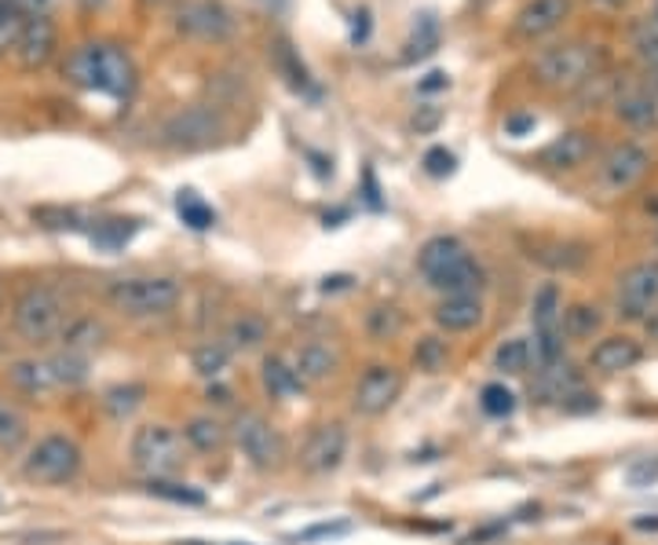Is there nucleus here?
I'll use <instances>...</instances> for the list:
<instances>
[{
  "label": "nucleus",
  "instance_id": "nucleus-1",
  "mask_svg": "<svg viewBox=\"0 0 658 545\" xmlns=\"http://www.w3.org/2000/svg\"><path fill=\"white\" fill-rule=\"evenodd\" d=\"M66 78L88 92H103L110 100H125L136 89V67H132L128 52L106 45V41H88V45L73 48L66 59Z\"/></svg>",
  "mask_w": 658,
  "mask_h": 545
},
{
  "label": "nucleus",
  "instance_id": "nucleus-2",
  "mask_svg": "<svg viewBox=\"0 0 658 545\" xmlns=\"http://www.w3.org/2000/svg\"><path fill=\"white\" fill-rule=\"evenodd\" d=\"M600 73V52L586 41H564V45L542 48L534 59V81L548 92H578Z\"/></svg>",
  "mask_w": 658,
  "mask_h": 545
},
{
  "label": "nucleus",
  "instance_id": "nucleus-3",
  "mask_svg": "<svg viewBox=\"0 0 658 545\" xmlns=\"http://www.w3.org/2000/svg\"><path fill=\"white\" fill-rule=\"evenodd\" d=\"M106 300L132 319H154V315H169L180 304V282L164 275L114 279L106 286Z\"/></svg>",
  "mask_w": 658,
  "mask_h": 545
},
{
  "label": "nucleus",
  "instance_id": "nucleus-4",
  "mask_svg": "<svg viewBox=\"0 0 658 545\" xmlns=\"http://www.w3.org/2000/svg\"><path fill=\"white\" fill-rule=\"evenodd\" d=\"M11 322L22 341L30 344H48L52 337L63 333L66 326V308L63 297L48 286H26L15 297V308H11Z\"/></svg>",
  "mask_w": 658,
  "mask_h": 545
},
{
  "label": "nucleus",
  "instance_id": "nucleus-5",
  "mask_svg": "<svg viewBox=\"0 0 658 545\" xmlns=\"http://www.w3.org/2000/svg\"><path fill=\"white\" fill-rule=\"evenodd\" d=\"M183 440L169 424H143L132 435V465L150 479H172L183 468Z\"/></svg>",
  "mask_w": 658,
  "mask_h": 545
},
{
  "label": "nucleus",
  "instance_id": "nucleus-6",
  "mask_svg": "<svg viewBox=\"0 0 658 545\" xmlns=\"http://www.w3.org/2000/svg\"><path fill=\"white\" fill-rule=\"evenodd\" d=\"M22 473H26L33 484H66L81 473V446H77L70 435H44V440L33 446L22 462Z\"/></svg>",
  "mask_w": 658,
  "mask_h": 545
},
{
  "label": "nucleus",
  "instance_id": "nucleus-7",
  "mask_svg": "<svg viewBox=\"0 0 658 545\" xmlns=\"http://www.w3.org/2000/svg\"><path fill=\"white\" fill-rule=\"evenodd\" d=\"M224 114L213 106H183L161 125V144L172 150H205L224 136Z\"/></svg>",
  "mask_w": 658,
  "mask_h": 545
},
{
  "label": "nucleus",
  "instance_id": "nucleus-8",
  "mask_svg": "<svg viewBox=\"0 0 658 545\" xmlns=\"http://www.w3.org/2000/svg\"><path fill=\"white\" fill-rule=\"evenodd\" d=\"M235 443H238L241 457H246L252 468H263V473H268V468H279L285 457V443H282L279 429L257 410H246L235 418Z\"/></svg>",
  "mask_w": 658,
  "mask_h": 545
},
{
  "label": "nucleus",
  "instance_id": "nucleus-9",
  "mask_svg": "<svg viewBox=\"0 0 658 545\" xmlns=\"http://www.w3.org/2000/svg\"><path fill=\"white\" fill-rule=\"evenodd\" d=\"M658 308V260H640L619 279V311L625 319H647Z\"/></svg>",
  "mask_w": 658,
  "mask_h": 545
},
{
  "label": "nucleus",
  "instance_id": "nucleus-10",
  "mask_svg": "<svg viewBox=\"0 0 658 545\" xmlns=\"http://www.w3.org/2000/svg\"><path fill=\"white\" fill-rule=\"evenodd\" d=\"M402 391V374L395 366H370L355 385V413L362 418H381L395 407Z\"/></svg>",
  "mask_w": 658,
  "mask_h": 545
},
{
  "label": "nucleus",
  "instance_id": "nucleus-11",
  "mask_svg": "<svg viewBox=\"0 0 658 545\" xmlns=\"http://www.w3.org/2000/svg\"><path fill=\"white\" fill-rule=\"evenodd\" d=\"M647 166H651V155L640 144H614L600 161V183L611 194L633 191L647 177Z\"/></svg>",
  "mask_w": 658,
  "mask_h": 545
},
{
  "label": "nucleus",
  "instance_id": "nucleus-12",
  "mask_svg": "<svg viewBox=\"0 0 658 545\" xmlns=\"http://www.w3.org/2000/svg\"><path fill=\"white\" fill-rule=\"evenodd\" d=\"M344 454H348V429L340 421H326L307 435L300 465L307 468V473L326 476V473H333V468H340Z\"/></svg>",
  "mask_w": 658,
  "mask_h": 545
},
{
  "label": "nucleus",
  "instance_id": "nucleus-13",
  "mask_svg": "<svg viewBox=\"0 0 658 545\" xmlns=\"http://www.w3.org/2000/svg\"><path fill=\"white\" fill-rule=\"evenodd\" d=\"M175 30L194 41H224L230 34V15L216 0H191L175 15Z\"/></svg>",
  "mask_w": 658,
  "mask_h": 545
},
{
  "label": "nucleus",
  "instance_id": "nucleus-14",
  "mask_svg": "<svg viewBox=\"0 0 658 545\" xmlns=\"http://www.w3.org/2000/svg\"><path fill=\"white\" fill-rule=\"evenodd\" d=\"M570 15V0H526L512 23V34L520 41H542L556 34Z\"/></svg>",
  "mask_w": 658,
  "mask_h": 545
},
{
  "label": "nucleus",
  "instance_id": "nucleus-15",
  "mask_svg": "<svg viewBox=\"0 0 658 545\" xmlns=\"http://www.w3.org/2000/svg\"><path fill=\"white\" fill-rule=\"evenodd\" d=\"M55 48H59V34H55V23L44 12L30 15L26 26H22L19 34V45H15V56L26 70H41L44 63L55 56Z\"/></svg>",
  "mask_w": 658,
  "mask_h": 545
},
{
  "label": "nucleus",
  "instance_id": "nucleus-16",
  "mask_svg": "<svg viewBox=\"0 0 658 545\" xmlns=\"http://www.w3.org/2000/svg\"><path fill=\"white\" fill-rule=\"evenodd\" d=\"M465 257H468V249H465V242H461V238H454V235H435V238H428L424 249L417 253V268H421V275L428 282H435L439 275H446V271L454 268L457 260H465Z\"/></svg>",
  "mask_w": 658,
  "mask_h": 545
},
{
  "label": "nucleus",
  "instance_id": "nucleus-17",
  "mask_svg": "<svg viewBox=\"0 0 658 545\" xmlns=\"http://www.w3.org/2000/svg\"><path fill=\"white\" fill-rule=\"evenodd\" d=\"M644 348L633 341V337H603V341L592 348L589 366L600 370V374H625L640 363Z\"/></svg>",
  "mask_w": 658,
  "mask_h": 545
},
{
  "label": "nucleus",
  "instance_id": "nucleus-18",
  "mask_svg": "<svg viewBox=\"0 0 658 545\" xmlns=\"http://www.w3.org/2000/svg\"><path fill=\"white\" fill-rule=\"evenodd\" d=\"M589 158H592V139H589V133H578V128H575V133L556 136L553 144L542 150V166L564 169V172L581 169Z\"/></svg>",
  "mask_w": 658,
  "mask_h": 545
},
{
  "label": "nucleus",
  "instance_id": "nucleus-19",
  "mask_svg": "<svg viewBox=\"0 0 658 545\" xmlns=\"http://www.w3.org/2000/svg\"><path fill=\"white\" fill-rule=\"evenodd\" d=\"M8 381L19 391H26V396H44V391H52V388H63L52 359H26V363L8 366Z\"/></svg>",
  "mask_w": 658,
  "mask_h": 545
},
{
  "label": "nucleus",
  "instance_id": "nucleus-20",
  "mask_svg": "<svg viewBox=\"0 0 658 545\" xmlns=\"http://www.w3.org/2000/svg\"><path fill=\"white\" fill-rule=\"evenodd\" d=\"M435 322L446 333H468L483 322V304L479 297H443L435 308Z\"/></svg>",
  "mask_w": 658,
  "mask_h": 545
},
{
  "label": "nucleus",
  "instance_id": "nucleus-21",
  "mask_svg": "<svg viewBox=\"0 0 658 545\" xmlns=\"http://www.w3.org/2000/svg\"><path fill=\"white\" fill-rule=\"evenodd\" d=\"M337 363H340L337 348H329L322 341H311V344L300 348V355H296V374H300L304 385H318V381L337 374Z\"/></svg>",
  "mask_w": 658,
  "mask_h": 545
},
{
  "label": "nucleus",
  "instance_id": "nucleus-22",
  "mask_svg": "<svg viewBox=\"0 0 658 545\" xmlns=\"http://www.w3.org/2000/svg\"><path fill=\"white\" fill-rule=\"evenodd\" d=\"M432 286L443 289L446 297H479V289H483V268L472 257H465V260H457V264L450 268L446 275H439Z\"/></svg>",
  "mask_w": 658,
  "mask_h": 545
},
{
  "label": "nucleus",
  "instance_id": "nucleus-23",
  "mask_svg": "<svg viewBox=\"0 0 658 545\" xmlns=\"http://www.w3.org/2000/svg\"><path fill=\"white\" fill-rule=\"evenodd\" d=\"M260 377H263V388L271 391V399H290V396H296V391L304 388V381H300V374H296V366L285 363L282 355H268V359H263Z\"/></svg>",
  "mask_w": 658,
  "mask_h": 545
},
{
  "label": "nucleus",
  "instance_id": "nucleus-24",
  "mask_svg": "<svg viewBox=\"0 0 658 545\" xmlns=\"http://www.w3.org/2000/svg\"><path fill=\"white\" fill-rule=\"evenodd\" d=\"M614 114H619L625 125L644 128V125H651L655 117H658V103H655L651 92L625 89V92H619V100H614Z\"/></svg>",
  "mask_w": 658,
  "mask_h": 545
},
{
  "label": "nucleus",
  "instance_id": "nucleus-25",
  "mask_svg": "<svg viewBox=\"0 0 658 545\" xmlns=\"http://www.w3.org/2000/svg\"><path fill=\"white\" fill-rule=\"evenodd\" d=\"M531 363H534L531 341H523V337H512V341H504L498 352H494V370H498V374H504V377L526 374V370H531Z\"/></svg>",
  "mask_w": 658,
  "mask_h": 545
},
{
  "label": "nucleus",
  "instance_id": "nucleus-26",
  "mask_svg": "<svg viewBox=\"0 0 658 545\" xmlns=\"http://www.w3.org/2000/svg\"><path fill=\"white\" fill-rule=\"evenodd\" d=\"M600 308H592V304H570V308L559 315V330L564 337H575V341H586L600 330Z\"/></svg>",
  "mask_w": 658,
  "mask_h": 545
},
{
  "label": "nucleus",
  "instance_id": "nucleus-27",
  "mask_svg": "<svg viewBox=\"0 0 658 545\" xmlns=\"http://www.w3.org/2000/svg\"><path fill=\"white\" fill-rule=\"evenodd\" d=\"M559 315H564V304H559V289L556 286H542L534 297V308H531V322H534V333H553L559 330Z\"/></svg>",
  "mask_w": 658,
  "mask_h": 545
},
{
  "label": "nucleus",
  "instance_id": "nucleus-28",
  "mask_svg": "<svg viewBox=\"0 0 658 545\" xmlns=\"http://www.w3.org/2000/svg\"><path fill=\"white\" fill-rule=\"evenodd\" d=\"M186 443H191L197 454H216V451H224L227 432H224V424L213 418H194L186 424Z\"/></svg>",
  "mask_w": 658,
  "mask_h": 545
},
{
  "label": "nucleus",
  "instance_id": "nucleus-29",
  "mask_svg": "<svg viewBox=\"0 0 658 545\" xmlns=\"http://www.w3.org/2000/svg\"><path fill=\"white\" fill-rule=\"evenodd\" d=\"M26 19H30V12L22 0H0V56L19 45V34H22V26H26Z\"/></svg>",
  "mask_w": 658,
  "mask_h": 545
},
{
  "label": "nucleus",
  "instance_id": "nucleus-30",
  "mask_svg": "<svg viewBox=\"0 0 658 545\" xmlns=\"http://www.w3.org/2000/svg\"><path fill=\"white\" fill-rule=\"evenodd\" d=\"M263 337H268V322L260 319V315H238L235 322L227 326V341L230 348H257Z\"/></svg>",
  "mask_w": 658,
  "mask_h": 545
},
{
  "label": "nucleus",
  "instance_id": "nucleus-31",
  "mask_svg": "<svg viewBox=\"0 0 658 545\" xmlns=\"http://www.w3.org/2000/svg\"><path fill=\"white\" fill-rule=\"evenodd\" d=\"M63 341H66V352L81 355L84 348H95L99 341H103V326H99L95 319H73V322L63 326Z\"/></svg>",
  "mask_w": 658,
  "mask_h": 545
},
{
  "label": "nucleus",
  "instance_id": "nucleus-32",
  "mask_svg": "<svg viewBox=\"0 0 658 545\" xmlns=\"http://www.w3.org/2000/svg\"><path fill=\"white\" fill-rule=\"evenodd\" d=\"M175 213H180L183 224L194 227V231H208V227L216 224V213L208 209L194 191H180V198H175Z\"/></svg>",
  "mask_w": 658,
  "mask_h": 545
},
{
  "label": "nucleus",
  "instance_id": "nucleus-33",
  "mask_svg": "<svg viewBox=\"0 0 658 545\" xmlns=\"http://www.w3.org/2000/svg\"><path fill=\"white\" fill-rule=\"evenodd\" d=\"M435 48H439V23L432 15H421L413 23L410 45H406V59H424V56H432Z\"/></svg>",
  "mask_w": 658,
  "mask_h": 545
},
{
  "label": "nucleus",
  "instance_id": "nucleus-34",
  "mask_svg": "<svg viewBox=\"0 0 658 545\" xmlns=\"http://www.w3.org/2000/svg\"><path fill=\"white\" fill-rule=\"evenodd\" d=\"M633 52H636V59H640L647 70L658 73V23H655V19L633 30Z\"/></svg>",
  "mask_w": 658,
  "mask_h": 545
},
{
  "label": "nucleus",
  "instance_id": "nucleus-35",
  "mask_svg": "<svg viewBox=\"0 0 658 545\" xmlns=\"http://www.w3.org/2000/svg\"><path fill=\"white\" fill-rule=\"evenodd\" d=\"M22 440H26V418L15 407L0 402V451H15Z\"/></svg>",
  "mask_w": 658,
  "mask_h": 545
},
{
  "label": "nucleus",
  "instance_id": "nucleus-36",
  "mask_svg": "<svg viewBox=\"0 0 658 545\" xmlns=\"http://www.w3.org/2000/svg\"><path fill=\"white\" fill-rule=\"evenodd\" d=\"M143 396H147L143 385H117V388L106 391L103 402H106V410L114 413V418H128V413L143 402Z\"/></svg>",
  "mask_w": 658,
  "mask_h": 545
},
{
  "label": "nucleus",
  "instance_id": "nucleus-37",
  "mask_svg": "<svg viewBox=\"0 0 658 545\" xmlns=\"http://www.w3.org/2000/svg\"><path fill=\"white\" fill-rule=\"evenodd\" d=\"M479 407L487 418H509L515 410V396L504 385H487L479 391Z\"/></svg>",
  "mask_w": 658,
  "mask_h": 545
},
{
  "label": "nucleus",
  "instance_id": "nucleus-38",
  "mask_svg": "<svg viewBox=\"0 0 658 545\" xmlns=\"http://www.w3.org/2000/svg\"><path fill=\"white\" fill-rule=\"evenodd\" d=\"M147 490L154 498H164V501H180V506H202L205 495L202 490H191L183 484H172V479H150Z\"/></svg>",
  "mask_w": 658,
  "mask_h": 545
},
{
  "label": "nucleus",
  "instance_id": "nucleus-39",
  "mask_svg": "<svg viewBox=\"0 0 658 545\" xmlns=\"http://www.w3.org/2000/svg\"><path fill=\"white\" fill-rule=\"evenodd\" d=\"M194 366H197V374L216 377L219 370L227 366V348H224V344H205V348H197V352H194Z\"/></svg>",
  "mask_w": 658,
  "mask_h": 545
},
{
  "label": "nucleus",
  "instance_id": "nucleus-40",
  "mask_svg": "<svg viewBox=\"0 0 658 545\" xmlns=\"http://www.w3.org/2000/svg\"><path fill=\"white\" fill-rule=\"evenodd\" d=\"M413 359H417V366H421V370H439V366H443V359H446V348H443V341H435V337H424V341L417 344Z\"/></svg>",
  "mask_w": 658,
  "mask_h": 545
},
{
  "label": "nucleus",
  "instance_id": "nucleus-41",
  "mask_svg": "<svg viewBox=\"0 0 658 545\" xmlns=\"http://www.w3.org/2000/svg\"><path fill=\"white\" fill-rule=\"evenodd\" d=\"M424 172L428 177H450L454 172V155L446 147H432L424 155Z\"/></svg>",
  "mask_w": 658,
  "mask_h": 545
},
{
  "label": "nucleus",
  "instance_id": "nucleus-42",
  "mask_svg": "<svg viewBox=\"0 0 658 545\" xmlns=\"http://www.w3.org/2000/svg\"><path fill=\"white\" fill-rule=\"evenodd\" d=\"M351 523L348 520H337V523H315V527H307L300 534H293L296 542H315V538H337V534H348Z\"/></svg>",
  "mask_w": 658,
  "mask_h": 545
},
{
  "label": "nucleus",
  "instance_id": "nucleus-43",
  "mask_svg": "<svg viewBox=\"0 0 658 545\" xmlns=\"http://www.w3.org/2000/svg\"><path fill=\"white\" fill-rule=\"evenodd\" d=\"M128 235H132V227H121V220H114V224H103V227H99V231H95V242L106 246V249H117V246L128 242Z\"/></svg>",
  "mask_w": 658,
  "mask_h": 545
},
{
  "label": "nucleus",
  "instance_id": "nucleus-44",
  "mask_svg": "<svg viewBox=\"0 0 658 545\" xmlns=\"http://www.w3.org/2000/svg\"><path fill=\"white\" fill-rule=\"evenodd\" d=\"M417 89H421V92H439V89H450V78H446V73H428V78L421 81V84H417Z\"/></svg>",
  "mask_w": 658,
  "mask_h": 545
},
{
  "label": "nucleus",
  "instance_id": "nucleus-45",
  "mask_svg": "<svg viewBox=\"0 0 658 545\" xmlns=\"http://www.w3.org/2000/svg\"><path fill=\"white\" fill-rule=\"evenodd\" d=\"M526 128H534V117H515V122H509V133H512V136L526 133Z\"/></svg>",
  "mask_w": 658,
  "mask_h": 545
},
{
  "label": "nucleus",
  "instance_id": "nucleus-46",
  "mask_svg": "<svg viewBox=\"0 0 658 545\" xmlns=\"http://www.w3.org/2000/svg\"><path fill=\"white\" fill-rule=\"evenodd\" d=\"M589 4L603 8V12H619V8H625V4H629V0H589Z\"/></svg>",
  "mask_w": 658,
  "mask_h": 545
},
{
  "label": "nucleus",
  "instance_id": "nucleus-47",
  "mask_svg": "<svg viewBox=\"0 0 658 545\" xmlns=\"http://www.w3.org/2000/svg\"><path fill=\"white\" fill-rule=\"evenodd\" d=\"M633 527L636 531H658V516H636Z\"/></svg>",
  "mask_w": 658,
  "mask_h": 545
},
{
  "label": "nucleus",
  "instance_id": "nucleus-48",
  "mask_svg": "<svg viewBox=\"0 0 658 545\" xmlns=\"http://www.w3.org/2000/svg\"><path fill=\"white\" fill-rule=\"evenodd\" d=\"M644 326H647V337H651V341H658V308H655L651 315H647Z\"/></svg>",
  "mask_w": 658,
  "mask_h": 545
},
{
  "label": "nucleus",
  "instance_id": "nucleus-49",
  "mask_svg": "<svg viewBox=\"0 0 658 545\" xmlns=\"http://www.w3.org/2000/svg\"><path fill=\"white\" fill-rule=\"evenodd\" d=\"M103 4H106V0H81L84 12H99V8H103Z\"/></svg>",
  "mask_w": 658,
  "mask_h": 545
},
{
  "label": "nucleus",
  "instance_id": "nucleus-50",
  "mask_svg": "<svg viewBox=\"0 0 658 545\" xmlns=\"http://www.w3.org/2000/svg\"><path fill=\"white\" fill-rule=\"evenodd\" d=\"M263 4H279V0H263Z\"/></svg>",
  "mask_w": 658,
  "mask_h": 545
},
{
  "label": "nucleus",
  "instance_id": "nucleus-51",
  "mask_svg": "<svg viewBox=\"0 0 658 545\" xmlns=\"http://www.w3.org/2000/svg\"><path fill=\"white\" fill-rule=\"evenodd\" d=\"M147 4H161V0H147Z\"/></svg>",
  "mask_w": 658,
  "mask_h": 545
},
{
  "label": "nucleus",
  "instance_id": "nucleus-52",
  "mask_svg": "<svg viewBox=\"0 0 658 545\" xmlns=\"http://www.w3.org/2000/svg\"><path fill=\"white\" fill-rule=\"evenodd\" d=\"M655 23H658V4H655Z\"/></svg>",
  "mask_w": 658,
  "mask_h": 545
}]
</instances>
